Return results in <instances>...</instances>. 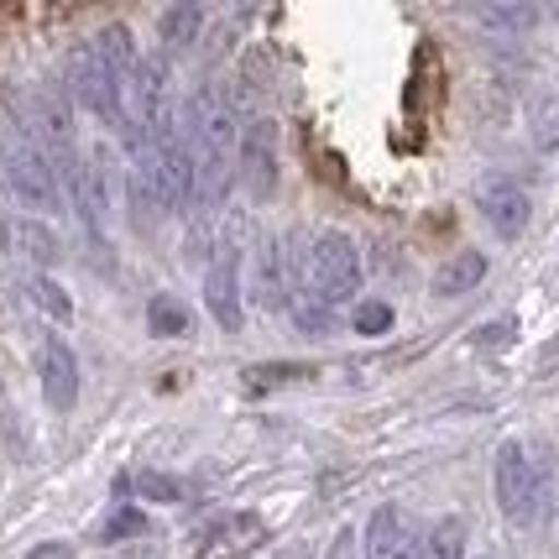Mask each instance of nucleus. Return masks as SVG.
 I'll return each instance as SVG.
<instances>
[{"label": "nucleus", "mask_w": 559, "mask_h": 559, "mask_svg": "<svg viewBox=\"0 0 559 559\" xmlns=\"http://www.w3.org/2000/svg\"><path fill=\"white\" fill-rule=\"evenodd\" d=\"M90 48L99 52V63L121 79V90H126V79H131V69L142 63V52H136V37H131V26L126 22H110V26H99L95 32V43Z\"/></svg>", "instance_id": "14"}, {"label": "nucleus", "mask_w": 559, "mask_h": 559, "mask_svg": "<svg viewBox=\"0 0 559 559\" xmlns=\"http://www.w3.org/2000/svg\"><path fill=\"white\" fill-rule=\"evenodd\" d=\"M0 408H5V371H0Z\"/></svg>", "instance_id": "30"}, {"label": "nucleus", "mask_w": 559, "mask_h": 559, "mask_svg": "<svg viewBox=\"0 0 559 559\" xmlns=\"http://www.w3.org/2000/svg\"><path fill=\"white\" fill-rule=\"evenodd\" d=\"M293 288H298V257L288 251L283 236H262L257 251H251V298H257V309L283 314L293 304Z\"/></svg>", "instance_id": "9"}, {"label": "nucleus", "mask_w": 559, "mask_h": 559, "mask_svg": "<svg viewBox=\"0 0 559 559\" xmlns=\"http://www.w3.org/2000/svg\"><path fill=\"white\" fill-rule=\"evenodd\" d=\"M26 293H32V304H37L48 319H58V324H69L73 319V298H69V288H63L58 277L37 272V277H26Z\"/></svg>", "instance_id": "19"}, {"label": "nucleus", "mask_w": 559, "mask_h": 559, "mask_svg": "<svg viewBox=\"0 0 559 559\" xmlns=\"http://www.w3.org/2000/svg\"><path fill=\"white\" fill-rule=\"evenodd\" d=\"M136 491H142L146 502H183V481H173L163 471H142V476H136Z\"/></svg>", "instance_id": "22"}, {"label": "nucleus", "mask_w": 559, "mask_h": 559, "mask_svg": "<svg viewBox=\"0 0 559 559\" xmlns=\"http://www.w3.org/2000/svg\"><path fill=\"white\" fill-rule=\"evenodd\" d=\"M418 559H465V523L461 518H439L418 544Z\"/></svg>", "instance_id": "18"}, {"label": "nucleus", "mask_w": 559, "mask_h": 559, "mask_svg": "<svg viewBox=\"0 0 559 559\" xmlns=\"http://www.w3.org/2000/svg\"><path fill=\"white\" fill-rule=\"evenodd\" d=\"M204 309L215 314L225 335L246 324V257H241V219L225 225V241L215 246V262L204 267Z\"/></svg>", "instance_id": "5"}, {"label": "nucleus", "mask_w": 559, "mask_h": 559, "mask_svg": "<svg viewBox=\"0 0 559 559\" xmlns=\"http://www.w3.org/2000/svg\"><path fill=\"white\" fill-rule=\"evenodd\" d=\"M491 491H497V508L512 528H538L544 523V502H549V487H544V471L528 455L523 439H502L497 444V461H491Z\"/></svg>", "instance_id": "3"}, {"label": "nucleus", "mask_w": 559, "mask_h": 559, "mask_svg": "<svg viewBox=\"0 0 559 559\" xmlns=\"http://www.w3.org/2000/svg\"><path fill=\"white\" fill-rule=\"evenodd\" d=\"M534 142L544 146V152H555V146H559V99H549V105L538 110V121H534Z\"/></svg>", "instance_id": "26"}, {"label": "nucleus", "mask_w": 559, "mask_h": 559, "mask_svg": "<svg viewBox=\"0 0 559 559\" xmlns=\"http://www.w3.org/2000/svg\"><path fill=\"white\" fill-rule=\"evenodd\" d=\"M476 204H481V219H487L502 241L523 236V230H528V219H534V199H528V189H523L518 178H508V173H491V178H481Z\"/></svg>", "instance_id": "10"}, {"label": "nucleus", "mask_w": 559, "mask_h": 559, "mask_svg": "<svg viewBox=\"0 0 559 559\" xmlns=\"http://www.w3.org/2000/svg\"><path fill=\"white\" fill-rule=\"evenodd\" d=\"M63 84H69V105H84L95 121L126 131V90H121V79L99 63V52L90 48V43L69 52V63H63Z\"/></svg>", "instance_id": "6"}, {"label": "nucleus", "mask_w": 559, "mask_h": 559, "mask_svg": "<svg viewBox=\"0 0 559 559\" xmlns=\"http://www.w3.org/2000/svg\"><path fill=\"white\" fill-rule=\"evenodd\" d=\"M298 377H309V366H257V371H246V388H272V382H298Z\"/></svg>", "instance_id": "25"}, {"label": "nucleus", "mask_w": 559, "mask_h": 559, "mask_svg": "<svg viewBox=\"0 0 559 559\" xmlns=\"http://www.w3.org/2000/svg\"><path fill=\"white\" fill-rule=\"evenodd\" d=\"M481 277H487V257H481V251H455V257L435 272L429 288H435L439 298H461V293H471Z\"/></svg>", "instance_id": "16"}, {"label": "nucleus", "mask_w": 559, "mask_h": 559, "mask_svg": "<svg viewBox=\"0 0 559 559\" xmlns=\"http://www.w3.org/2000/svg\"><path fill=\"white\" fill-rule=\"evenodd\" d=\"M366 559H418L414 518L397 502H382L371 512V523H366Z\"/></svg>", "instance_id": "13"}, {"label": "nucleus", "mask_w": 559, "mask_h": 559, "mask_svg": "<svg viewBox=\"0 0 559 559\" xmlns=\"http://www.w3.org/2000/svg\"><path fill=\"white\" fill-rule=\"evenodd\" d=\"M199 22H204L199 5H173V11H163V22H157L163 48H189V43L199 37Z\"/></svg>", "instance_id": "20"}, {"label": "nucleus", "mask_w": 559, "mask_h": 559, "mask_svg": "<svg viewBox=\"0 0 559 559\" xmlns=\"http://www.w3.org/2000/svg\"><path fill=\"white\" fill-rule=\"evenodd\" d=\"M11 241L22 246L37 267H52V262L63 257V241L52 236V225H43V219H16V225H11Z\"/></svg>", "instance_id": "17"}, {"label": "nucleus", "mask_w": 559, "mask_h": 559, "mask_svg": "<svg viewBox=\"0 0 559 559\" xmlns=\"http://www.w3.org/2000/svg\"><path fill=\"white\" fill-rule=\"evenodd\" d=\"M26 559H73V549L69 544H52V549H32Z\"/></svg>", "instance_id": "27"}, {"label": "nucleus", "mask_w": 559, "mask_h": 559, "mask_svg": "<svg viewBox=\"0 0 559 559\" xmlns=\"http://www.w3.org/2000/svg\"><path fill=\"white\" fill-rule=\"evenodd\" d=\"M16 116H22V126L32 131L26 142L43 146L52 157V168H69V163H79L84 152H79V136H73V105L69 95H58V90H26V99L16 105Z\"/></svg>", "instance_id": "7"}, {"label": "nucleus", "mask_w": 559, "mask_h": 559, "mask_svg": "<svg viewBox=\"0 0 559 559\" xmlns=\"http://www.w3.org/2000/svg\"><path fill=\"white\" fill-rule=\"evenodd\" d=\"M183 136H189V152H194V210L215 215L230 183H236V146H241V121L230 110V99L219 90H204L183 105Z\"/></svg>", "instance_id": "2"}, {"label": "nucleus", "mask_w": 559, "mask_h": 559, "mask_svg": "<svg viewBox=\"0 0 559 559\" xmlns=\"http://www.w3.org/2000/svg\"><path fill=\"white\" fill-rule=\"evenodd\" d=\"M555 502H559V455H555Z\"/></svg>", "instance_id": "29"}, {"label": "nucleus", "mask_w": 559, "mask_h": 559, "mask_svg": "<svg viewBox=\"0 0 559 559\" xmlns=\"http://www.w3.org/2000/svg\"><path fill=\"white\" fill-rule=\"evenodd\" d=\"M11 241V225H5V215H0V246Z\"/></svg>", "instance_id": "28"}, {"label": "nucleus", "mask_w": 559, "mask_h": 559, "mask_svg": "<svg viewBox=\"0 0 559 559\" xmlns=\"http://www.w3.org/2000/svg\"><path fill=\"white\" fill-rule=\"evenodd\" d=\"M361 293V246L345 230H319L309 251L298 257V288H293V319L298 330L324 335L335 309H345Z\"/></svg>", "instance_id": "1"}, {"label": "nucleus", "mask_w": 559, "mask_h": 559, "mask_svg": "<svg viewBox=\"0 0 559 559\" xmlns=\"http://www.w3.org/2000/svg\"><path fill=\"white\" fill-rule=\"evenodd\" d=\"M236 178L257 204H267L277 194V178H283V157H277V121L257 116L241 126V146H236Z\"/></svg>", "instance_id": "8"}, {"label": "nucleus", "mask_w": 559, "mask_h": 559, "mask_svg": "<svg viewBox=\"0 0 559 559\" xmlns=\"http://www.w3.org/2000/svg\"><path fill=\"white\" fill-rule=\"evenodd\" d=\"M481 22L502 26V32H523V26L538 22V11L534 5H487V11H481Z\"/></svg>", "instance_id": "23"}, {"label": "nucleus", "mask_w": 559, "mask_h": 559, "mask_svg": "<svg viewBox=\"0 0 559 559\" xmlns=\"http://www.w3.org/2000/svg\"><path fill=\"white\" fill-rule=\"evenodd\" d=\"M262 538H267V523L257 512H225L204 528L194 559H246L251 549H262Z\"/></svg>", "instance_id": "12"}, {"label": "nucleus", "mask_w": 559, "mask_h": 559, "mask_svg": "<svg viewBox=\"0 0 559 559\" xmlns=\"http://www.w3.org/2000/svg\"><path fill=\"white\" fill-rule=\"evenodd\" d=\"M350 324H356V335H388L392 330V304H382V298H361L356 314H350Z\"/></svg>", "instance_id": "21"}, {"label": "nucleus", "mask_w": 559, "mask_h": 559, "mask_svg": "<svg viewBox=\"0 0 559 559\" xmlns=\"http://www.w3.org/2000/svg\"><path fill=\"white\" fill-rule=\"evenodd\" d=\"M37 382H43L48 408H58V414H69L79 403V356H73V345L63 335H48L37 345Z\"/></svg>", "instance_id": "11"}, {"label": "nucleus", "mask_w": 559, "mask_h": 559, "mask_svg": "<svg viewBox=\"0 0 559 559\" xmlns=\"http://www.w3.org/2000/svg\"><path fill=\"white\" fill-rule=\"evenodd\" d=\"M146 330H152L157 341H189L194 314H189V304H183L178 293H152V298H146Z\"/></svg>", "instance_id": "15"}, {"label": "nucleus", "mask_w": 559, "mask_h": 559, "mask_svg": "<svg viewBox=\"0 0 559 559\" xmlns=\"http://www.w3.org/2000/svg\"><path fill=\"white\" fill-rule=\"evenodd\" d=\"M136 534H146V518L136 508H126V502L110 512V523L99 528V538H105V544H116V538H136Z\"/></svg>", "instance_id": "24"}, {"label": "nucleus", "mask_w": 559, "mask_h": 559, "mask_svg": "<svg viewBox=\"0 0 559 559\" xmlns=\"http://www.w3.org/2000/svg\"><path fill=\"white\" fill-rule=\"evenodd\" d=\"M0 189L22 210H32V219L63 210V183H58L52 157L43 146H32L26 136H0Z\"/></svg>", "instance_id": "4"}]
</instances>
